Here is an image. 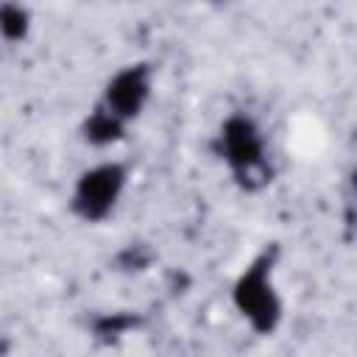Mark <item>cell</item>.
<instances>
[{
  "mask_svg": "<svg viewBox=\"0 0 357 357\" xmlns=\"http://www.w3.org/2000/svg\"><path fill=\"white\" fill-rule=\"evenodd\" d=\"M123 123L117 114H112L106 106L95 109L86 123H84V139L89 145H109V142H117L123 137Z\"/></svg>",
  "mask_w": 357,
  "mask_h": 357,
  "instance_id": "cell-5",
  "label": "cell"
},
{
  "mask_svg": "<svg viewBox=\"0 0 357 357\" xmlns=\"http://www.w3.org/2000/svg\"><path fill=\"white\" fill-rule=\"evenodd\" d=\"M153 262V254L148 251V245H142V243H131L128 248H123L120 254H117V265L123 268V271H142V268H148Z\"/></svg>",
  "mask_w": 357,
  "mask_h": 357,
  "instance_id": "cell-8",
  "label": "cell"
},
{
  "mask_svg": "<svg viewBox=\"0 0 357 357\" xmlns=\"http://www.w3.org/2000/svg\"><path fill=\"white\" fill-rule=\"evenodd\" d=\"M123 187H126V167L123 165H114V162L98 165L78 178L75 192H73V212L89 223L103 220L114 209Z\"/></svg>",
  "mask_w": 357,
  "mask_h": 357,
  "instance_id": "cell-3",
  "label": "cell"
},
{
  "mask_svg": "<svg viewBox=\"0 0 357 357\" xmlns=\"http://www.w3.org/2000/svg\"><path fill=\"white\" fill-rule=\"evenodd\" d=\"M28 11L22 6H14V3H6L3 11H0V28H3V36L8 42H20L28 36Z\"/></svg>",
  "mask_w": 357,
  "mask_h": 357,
  "instance_id": "cell-6",
  "label": "cell"
},
{
  "mask_svg": "<svg viewBox=\"0 0 357 357\" xmlns=\"http://www.w3.org/2000/svg\"><path fill=\"white\" fill-rule=\"evenodd\" d=\"M151 95V67L148 64H131L120 70L103 95V106L117 114L120 120H131L142 112L145 100Z\"/></svg>",
  "mask_w": 357,
  "mask_h": 357,
  "instance_id": "cell-4",
  "label": "cell"
},
{
  "mask_svg": "<svg viewBox=\"0 0 357 357\" xmlns=\"http://www.w3.org/2000/svg\"><path fill=\"white\" fill-rule=\"evenodd\" d=\"M218 151L226 159V165L231 167L237 184L243 190H259L271 181L273 170L268 165L265 156V145L259 137V128L254 126V120L234 114L220 126V137H218Z\"/></svg>",
  "mask_w": 357,
  "mask_h": 357,
  "instance_id": "cell-1",
  "label": "cell"
},
{
  "mask_svg": "<svg viewBox=\"0 0 357 357\" xmlns=\"http://www.w3.org/2000/svg\"><path fill=\"white\" fill-rule=\"evenodd\" d=\"M273 257H276V248L265 251L251 268H245V273L237 279V284L231 290L237 310L248 318V324L259 335H271L282 318V304H279V296L273 293V284H271Z\"/></svg>",
  "mask_w": 357,
  "mask_h": 357,
  "instance_id": "cell-2",
  "label": "cell"
},
{
  "mask_svg": "<svg viewBox=\"0 0 357 357\" xmlns=\"http://www.w3.org/2000/svg\"><path fill=\"white\" fill-rule=\"evenodd\" d=\"M92 326H95V335H100V337H117V335H123L126 329L137 326V318L128 315V312H112V315L98 318Z\"/></svg>",
  "mask_w": 357,
  "mask_h": 357,
  "instance_id": "cell-7",
  "label": "cell"
}]
</instances>
